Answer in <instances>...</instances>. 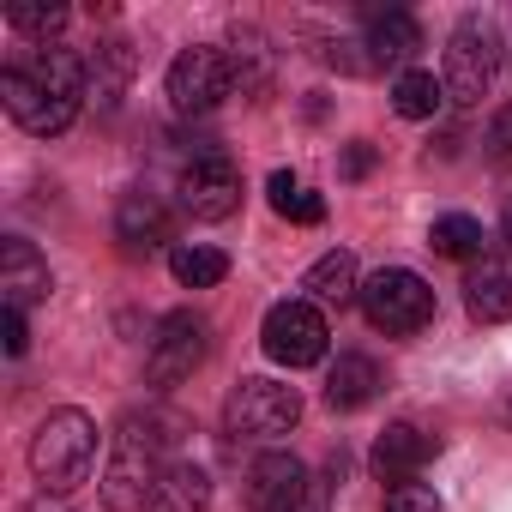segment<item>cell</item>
I'll list each match as a JSON object with an SVG mask.
<instances>
[{"label":"cell","mask_w":512,"mask_h":512,"mask_svg":"<svg viewBox=\"0 0 512 512\" xmlns=\"http://www.w3.org/2000/svg\"><path fill=\"white\" fill-rule=\"evenodd\" d=\"M0 103L7 115L37 133V139H55L79 121V103H85V61L61 43H43L31 49L25 61H13L0 73Z\"/></svg>","instance_id":"cell-1"},{"label":"cell","mask_w":512,"mask_h":512,"mask_svg":"<svg viewBox=\"0 0 512 512\" xmlns=\"http://www.w3.org/2000/svg\"><path fill=\"white\" fill-rule=\"evenodd\" d=\"M175 416L157 410H127L121 428L109 434V464H103V506L109 512H145L163 476L175 470Z\"/></svg>","instance_id":"cell-2"},{"label":"cell","mask_w":512,"mask_h":512,"mask_svg":"<svg viewBox=\"0 0 512 512\" xmlns=\"http://www.w3.org/2000/svg\"><path fill=\"white\" fill-rule=\"evenodd\" d=\"M97 464V422L85 410H49L31 434V470L43 494H73Z\"/></svg>","instance_id":"cell-3"},{"label":"cell","mask_w":512,"mask_h":512,"mask_svg":"<svg viewBox=\"0 0 512 512\" xmlns=\"http://www.w3.org/2000/svg\"><path fill=\"white\" fill-rule=\"evenodd\" d=\"M494 73H500V37L482 13H470L452 43H446V61H440V85H446V103H482L494 91Z\"/></svg>","instance_id":"cell-4"},{"label":"cell","mask_w":512,"mask_h":512,"mask_svg":"<svg viewBox=\"0 0 512 512\" xmlns=\"http://www.w3.org/2000/svg\"><path fill=\"white\" fill-rule=\"evenodd\" d=\"M356 302H362L368 326L386 332V338H410V332H422V326L434 320V290H428L410 266H386V272H374V278L362 284Z\"/></svg>","instance_id":"cell-5"},{"label":"cell","mask_w":512,"mask_h":512,"mask_svg":"<svg viewBox=\"0 0 512 512\" xmlns=\"http://www.w3.org/2000/svg\"><path fill=\"white\" fill-rule=\"evenodd\" d=\"M302 422V392L284 386V380H266V374H253L229 392L223 404V428L235 440H278Z\"/></svg>","instance_id":"cell-6"},{"label":"cell","mask_w":512,"mask_h":512,"mask_svg":"<svg viewBox=\"0 0 512 512\" xmlns=\"http://www.w3.org/2000/svg\"><path fill=\"white\" fill-rule=\"evenodd\" d=\"M163 91H169V103H175L181 115H205V109H217V103L235 91V67H229L223 49L193 43V49H181V55L169 61Z\"/></svg>","instance_id":"cell-7"},{"label":"cell","mask_w":512,"mask_h":512,"mask_svg":"<svg viewBox=\"0 0 512 512\" xmlns=\"http://www.w3.org/2000/svg\"><path fill=\"white\" fill-rule=\"evenodd\" d=\"M260 344L278 368H314L326 362V344H332V326L314 302H278L260 326Z\"/></svg>","instance_id":"cell-8"},{"label":"cell","mask_w":512,"mask_h":512,"mask_svg":"<svg viewBox=\"0 0 512 512\" xmlns=\"http://www.w3.org/2000/svg\"><path fill=\"white\" fill-rule=\"evenodd\" d=\"M199 362H205V320H199L193 308H175V314L157 326V338H151L145 380L169 392V386L193 380V374H199Z\"/></svg>","instance_id":"cell-9"},{"label":"cell","mask_w":512,"mask_h":512,"mask_svg":"<svg viewBox=\"0 0 512 512\" xmlns=\"http://www.w3.org/2000/svg\"><path fill=\"white\" fill-rule=\"evenodd\" d=\"M175 193H181V211H187V217L223 223V217H235V205H241V175H235V163H229L223 151H211V157H193V163L181 169Z\"/></svg>","instance_id":"cell-10"},{"label":"cell","mask_w":512,"mask_h":512,"mask_svg":"<svg viewBox=\"0 0 512 512\" xmlns=\"http://www.w3.org/2000/svg\"><path fill=\"white\" fill-rule=\"evenodd\" d=\"M308 464L296 452H260L247 470V506L253 512H296L308 500Z\"/></svg>","instance_id":"cell-11"},{"label":"cell","mask_w":512,"mask_h":512,"mask_svg":"<svg viewBox=\"0 0 512 512\" xmlns=\"http://www.w3.org/2000/svg\"><path fill=\"white\" fill-rule=\"evenodd\" d=\"M0 290H7V308H31V302H49L55 278H49V260L25 241V235H7L0 241Z\"/></svg>","instance_id":"cell-12"},{"label":"cell","mask_w":512,"mask_h":512,"mask_svg":"<svg viewBox=\"0 0 512 512\" xmlns=\"http://www.w3.org/2000/svg\"><path fill=\"white\" fill-rule=\"evenodd\" d=\"M464 308L482 326L512 320V260H506V253H482V260L464 272Z\"/></svg>","instance_id":"cell-13"},{"label":"cell","mask_w":512,"mask_h":512,"mask_svg":"<svg viewBox=\"0 0 512 512\" xmlns=\"http://www.w3.org/2000/svg\"><path fill=\"white\" fill-rule=\"evenodd\" d=\"M434 452H440V440H434V434H422L416 422H392V428L374 440V470H380L386 482H410Z\"/></svg>","instance_id":"cell-14"},{"label":"cell","mask_w":512,"mask_h":512,"mask_svg":"<svg viewBox=\"0 0 512 512\" xmlns=\"http://www.w3.org/2000/svg\"><path fill=\"white\" fill-rule=\"evenodd\" d=\"M380 386H386L380 362H374V356L344 350V356L332 362V374H326V404H332V410H362V404H374V398H380Z\"/></svg>","instance_id":"cell-15"},{"label":"cell","mask_w":512,"mask_h":512,"mask_svg":"<svg viewBox=\"0 0 512 512\" xmlns=\"http://www.w3.org/2000/svg\"><path fill=\"white\" fill-rule=\"evenodd\" d=\"M422 49V25L410 13H368V67H404Z\"/></svg>","instance_id":"cell-16"},{"label":"cell","mask_w":512,"mask_h":512,"mask_svg":"<svg viewBox=\"0 0 512 512\" xmlns=\"http://www.w3.org/2000/svg\"><path fill=\"white\" fill-rule=\"evenodd\" d=\"M115 241H121L127 253H151V247H163V241H169V217H163V205H157L151 193H127L121 211H115Z\"/></svg>","instance_id":"cell-17"},{"label":"cell","mask_w":512,"mask_h":512,"mask_svg":"<svg viewBox=\"0 0 512 512\" xmlns=\"http://www.w3.org/2000/svg\"><path fill=\"white\" fill-rule=\"evenodd\" d=\"M302 290H308V302H350V296H362V284H356V253H344V247H332V253H320V260L308 266V278H302Z\"/></svg>","instance_id":"cell-18"},{"label":"cell","mask_w":512,"mask_h":512,"mask_svg":"<svg viewBox=\"0 0 512 512\" xmlns=\"http://www.w3.org/2000/svg\"><path fill=\"white\" fill-rule=\"evenodd\" d=\"M145 512H211V476L199 470V464H175L169 476H163V488L151 494V506Z\"/></svg>","instance_id":"cell-19"},{"label":"cell","mask_w":512,"mask_h":512,"mask_svg":"<svg viewBox=\"0 0 512 512\" xmlns=\"http://www.w3.org/2000/svg\"><path fill=\"white\" fill-rule=\"evenodd\" d=\"M169 272H175V284H187V290H217V284L229 278V253H217V247H205V241H187V247L169 253Z\"/></svg>","instance_id":"cell-20"},{"label":"cell","mask_w":512,"mask_h":512,"mask_svg":"<svg viewBox=\"0 0 512 512\" xmlns=\"http://www.w3.org/2000/svg\"><path fill=\"white\" fill-rule=\"evenodd\" d=\"M482 223L476 217H464V211H446V217H434V229H428V247L434 253H446V260H482Z\"/></svg>","instance_id":"cell-21"},{"label":"cell","mask_w":512,"mask_h":512,"mask_svg":"<svg viewBox=\"0 0 512 512\" xmlns=\"http://www.w3.org/2000/svg\"><path fill=\"white\" fill-rule=\"evenodd\" d=\"M440 103H446V85H440L434 73H422V67L398 73V85H392V109H398L404 121H434Z\"/></svg>","instance_id":"cell-22"},{"label":"cell","mask_w":512,"mask_h":512,"mask_svg":"<svg viewBox=\"0 0 512 512\" xmlns=\"http://www.w3.org/2000/svg\"><path fill=\"white\" fill-rule=\"evenodd\" d=\"M266 199H272V211H278V217H290V223H320V217H326V199H320V193H308L290 169H278V175L266 181Z\"/></svg>","instance_id":"cell-23"},{"label":"cell","mask_w":512,"mask_h":512,"mask_svg":"<svg viewBox=\"0 0 512 512\" xmlns=\"http://www.w3.org/2000/svg\"><path fill=\"white\" fill-rule=\"evenodd\" d=\"M7 25L49 43V37L67 25V0H7Z\"/></svg>","instance_id":"cell-24"},{"label":"cell","mask_w":512,"mask_h":512,"mask_svg":"<svg viewBox=\"0 0 512 512\" xmlns=\"http://www.w3.org/2000/svg\"><path fill=\"white\" fill-rule=\"evenodd\" d=\"M229 67H235V85L241 91H260L266 85V73H272V55H266V43L260 37H235V55H229Z\"/></svg>","instance_id":"cell-25"},{"label":"cell","mask_w":512,"mask_h":512,"mask_svg":"<svg viewBox=\"0 0 512 512\" xmlns=\"http://www.w3.org/2000/svg\"><path fill=\"white\" fill-rule=\"evenodd\" d=\"M91 73H97V91H121L127 73H133V49L127 43H103L97 61H91Z\"/></svg>","instance_id":"cell-26"},{"label":"cell","mask_w":512,"mask_h":512,"mask_svg":"<svg viewBox=\"0 0 512 512\" xmlns=\"http://www.w3.org/2000/svg\"><path fill=\"white\" fill-rule=\"evenodd\" d=\"M386 512H440V494H434V482H392L386 488Z\"/></svg>","instance_id":"cell-27"},{"label":"cell","mask_w":512,"mask_h":512,"mask_svg":"<svg viewBox=\"0 0 512 512\" xmlns=\"http://www.w3.org/2000/svg\"><path fill=\"white\" fill-rule=\"evenodd\" d=\"M482 151L500 163V169H512V103L488 121V133H482Z\"/></svg>","instance_id":"cell-28"},{"label":"cell","mask_w":512,"mask_h":512,"mask_svg":"<svg viewBox=\"0 0 512 512\" xmlns=\"http://www.w3.org/2000/svg\"><path fill=\"white\" fill-rule=\"evenodd\" d=\"M0 344H7V356H25V350H31V326H25V308H7V314H0Z\"/></svg>","instance_id":"cell-29"},{"label":"cell","mask_w":512,"mask_h":512,"mask_svg":"<svg viewBox=\"0 0 512 512\" xmlns=\"http://www.w3.org/2000/svg\"><path fill=\"white\" fill-rule=\"evenodd\" d=\"M31 512H73V506H55V500L43 494V500H31Z\"/></svg>","instance_id":"cell-30"},{"label":"cell","mask_w":512,"mask_h":512,"mask_svg":"<svg viewBox=\"0 0 512 512\" xmlns=\"http://www.w3.org/2000/svg\"><path fill=\"white\" fill-rule=\"evenodd\" d=\"M500 416H506V428H512V398H506V410H500Z\"/></svg>","instance_id":"cell-31"},{"label":"cell","mask_w":512,"mask_h":512,"mask_svg":"<svg viewBox=\"0 0 512 512\" xmlns=\"http://www.w3.org/2000/svg\"><path fill=\"white\" fill-rule=\"evenodd\" d=\"M506 241H512V205H506Z\"/></svg>","instance_id":"cell-32"}]
</instances>
